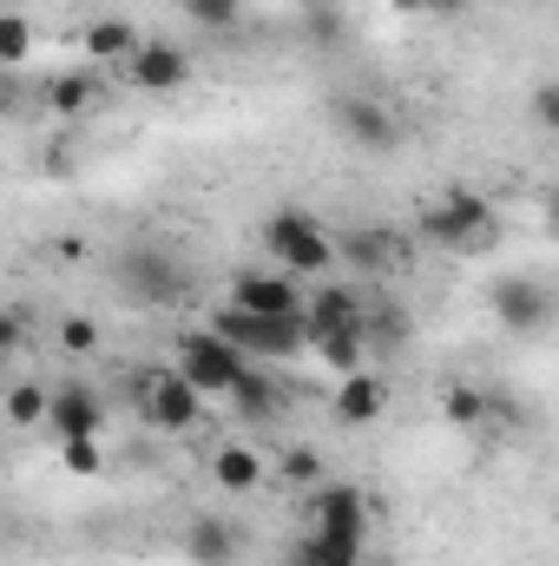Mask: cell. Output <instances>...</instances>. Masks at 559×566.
<instances>
[{
  "label": "cell",
  "mask_w": 559,
  "mask_h": 566,
  "mask_svg": "<svg viewBox=\"0 0 559 566\" xmlns=\"http://www.w3.org/2000/svg\"><path fill=\"white\" fill-rule=\"evenodd\" d=\"M126 80H133L139 93H178V86L191 80V53H184L178 40H139V46L126 53Z\"/></svg>",
  "instance_id": "cell-10"
},
{
  "label": "cell",
  "mask_w": 559,
  "mask_h": 566,
  "mask_svg": "<svg viewBox=\"0 0 559 566\" xmlns=\"http://www.w3.org/2000/svg\"><path fill=\"white\" fill-rule=\"evenodd\" d=\"M244 349H231L224 336H211V329H184L178 336V376L198 389V396H231V382L244 376Z\"/></svg>",
  "instance_id": "cell-3"
},
{
  "label": "cell",
  "mask_w": 559,
  "mask_h": 566,
  "mask_svg": "<svg viewBox=\"0 0 559 566\" xmlns=\"http://www.w3.org/2000/svg\"><path fill=\"white\" fill-rule=\"evenodd\" d=\"M441 416L454 428H481L487 416H494V396L487 389H474V382H454L447 396H441Z\"/></svg>",
  "instance_id": "cell-22"
},
{
  "label": "cell",
  "mask_w": 559,
  "mask_h": 566,
  "mask_svg": "<svg viewBox=\"0 0 559 566\" xmlns=\"http://www.w3.org/2000/svg\"><path fill=\"white\" fill-rule=\"evenodd\" d=\"M534 133H559V86L553 80L534 93Z\"/></svg>",
  "instance_id": "cell-29"
},
{
  "label": "cell",
  "mask_w": 559,
  "mask_h": 566,
  "mask_svg": "<svg viewBox=\"0 0 559 566\" xmlns=\"http://www.w3.org/2000/svg\"><path fill=\"white\" fill-rule=\"evenodd\" d=\"M494 316L507 323V336H540L553 316V296L540 277H500L494 283Z\"/></svg>",
  "instance_id": "cell-12"
},
{
  "label": "cell",
  "mask_w": 559,
  "mask_h": 566,
  "mask_svg": "<svg viewBox=\"0 0 559 566\" xmlns=\"http://www.w3.org/2000/svg\"><path fill=\"white\" fill-rule=\"evenodd\" d=\"M336 258H349L356 271H376V264L389 258V238H382V231H356V238H349V244H342Z\"/></svg>",
  "instance_id": "cell-26"
},
{
  "label": "cell",
  "mask_w": 559,
  "mask_h": 566,
  "mask_svg": "<svg viewBox=\"0 0 559 566\" xmlns=\"http://www.w3.org/2000/svg\"><path fill=\"white\" fill-rule=\"evenodd\" d=\"M20 343H27V323H20L13 310H0V356H13Z\"/></svg>",
  "instance_id": "cell-30"
},
{
  "label": "cell",
  "mask_w": 559,
  "mask_h": 566,
  "mask_svg": "<svg viewBox=\"0 0 559 566\" xmlns=\"http://www.w3.org/2000/svg\"><path fill=\"white\" fill-rule=\"evenodd\" d=\"M93 99H99V73H86V66H66V73L46 80V113L53 119H86Z\"/></svg>",
  "instance_id": "cell-16"
},
{
  "label": "cell",
  "mask_w": 559,
  "mask_h": 566,
  "mask_svg": "<svg viewBox=\"0 0 559 566\" xmlns=\"http://www.w3.org/2000/svg\"><path fill=\"white\" fill-rule=\"evenodd\" d=\"M474 0H428V13H467Z\"/></svg>",
  "instance_id": "cell-33"
},
{
  "label": "cell",
  "mask_w": 559,
  "mask_h": 566,
  "mask_svg": "<svg viewBox=\"0 0 559 566\" xmlns=\"http://www.w3.org/2000/svg\"><path fill=\"white\" fill-rule=\"evenodd\" d=\"M336 133L349 145H362V151H395V145H402V119H395L382 99L349 93V99H336Z\"/></svg>",
  "instance_id": "cell-11"
},
{
  "label": "cell",
  "mask_w": 559,
  "mask_h": 566,
  "mask_svg": "<svg viewBox=\"0 0 559 566\" xmlns=\"http://www.w3.org/2000/svg\"><path fill=\"white\" fill-rule=\"evenodd\" d=\"M133 46H139V20H126V13L86 20V66H126Z\"/></svg>",
  "instance_id": "cell-15"
},
{
  "label": "cell",
  "mask_w": 559,
  "mask_h": 566,
  "mask_svg": "<svg viewBox=\"0 0 559 566\" xmlns=\"http://www.w3.org/2000/svg\"><path fill=\"white\" fill-rule=\"evenodd\" d=\"M204 329H211V336H224L231 349H244L251 363H283V356L309 349V323H303V310H296V316H251V310L218 303Z\"/></svg>",
  "instance_id": "cell-1"
},
{
  "label": "cell",
  "mask_w": 559,
  "mask_h": 566,
  "mask_svg": "<svg viewBox=\"0 0 559 566\" xmlns=\"http://www.w3.org/2000/svg\"><path fill=\"white\" fill-rule=\"evenodd\" d=\"M283 566H362V547H336V541H323V534H296L289 554H283Z\"/></svg>",
  "instance_id": "cell-21"
},
{
  "label": "cell",
  "mask_w": 559,
  "mask_h": 566,
  "mask_svg": "<svg viewBox=\"0 0 559 566\" xmlns=\"http://www.w3.org/2000/svg\"><path fill=\"white\" fill-rule=\"evenodd\" d=\"M264 244H271L277 271H289L296 283H316V277L336 271V238H329L309 211H277V218L264 224Z\"/></svg>",
  "instance_id": "cell-2"
},
{
  "label": "cell",
  "mask_w": 559,
  "mask_h": 566,
  "mask_svg": "<svg viewBox=\"0 0 559 566\" xmlns=\"http://www.w3.org/2000/svg\"><path fill=\"white\" fill-rule=\"evenodd\" d=\"M323 468H316V454H289V481H316Z\"/></svg>",
  "instance_id": "cell-31"
},
{
  "label": "cell",
  "mask_w": 559,
  "mask_h": 566,
  "mask_svg": "<svg viewBox=\"0 0 559 566\" xmlns=\"http://www.w3.org/2000/svg\"><path fill=\"white\" fill-rule=\"evenodd\" d=\"M60 461H66V474L93 481V474L106 468V448H99V441H60Z\"/></svg>",
  "instance_id": "cell-27"
},
{
  "label": "cell",
  "mask_w": 559,
  "mask_h": 566,
  "mask_svg": "<svg viewBox=\"0 0 559 566\" xmlns=\"http://www.w3.org/2000/svg\"><path fill=\"white\" fill-rule=\"evenodd\" d=\"M139 409L158 434H191V428L204 422V396H198L178 369H145L139 376Z\"/></svg>",
  "instance_id": "cell-6"
},
{
  "label": "cell",
  "mask_w": 559,
  "mask_h": 566,
  "mask_svg": "<svg viewBox=\"0 0 559 566\" xmlns=\"http://www.w3.org/2000/svg\"><path fill=\"white\" fill-rule=\"evenodd\" d=\"M415 231L428 238V244H441V251H474V244H487V238H494V205L454 185V191L421 218Z\"/></svg>",
  "instance_id": "cell-4"
},
{
  "label": "cell",
  "mask_w": 559,
  "mask_h": 566,
  "mask_svg": "<svg viewBox=\"0 0 559 566\" xmlns=\"http://www.w3.org/2000/svg\"><path fill=\"white\" fill-rule=\"evenodd\" d=\"M309 534H323L336 547H369V494L349 481H323L309 494Z\"/></svg>",
  "instance_id": "cell-5"
},
{
  "label": "cell",
  "mask_w": 559,
  "mask_h": 566,
  "mask_svg": "<svg viewBox=\"0 0 559 566\" xmlns=\"http://www.w3.org/2000/svg\"><path fill=\"white\" fill-rule=\"evenodd\" d=\"M224 303L251 310V316H296L303 310V283L289 277V271H238Z\"/></svg>",
  "instance_id": "cell-9"
},
{
  "label": "cell",
  "mask_w": 559,
  "mask_h": 566,
  "mask_svg": "<svg viewBox=\"0 0 559 566\" xmlns=\"http://www.w3.org/2000/svg\"><path fill=\"white\" fill-rule=\"evenodd\" d=\"M309 33L316 40H336V13H309Z\"/></svg>",
  "instance_id": "cell-32"
},
{
  "label": "cell",
  "mask_w": 559,
  "mask_h": 566,
  "mask_svg": "<svg viewBox=\"0 0 559 566\" xmlns=\"http://www.w3.org/2000/svg\"><path fill=\"white\" fill-rule=\"evenodd\" d=\"M362 343H369V329H329V336H309V349L323 356L329 376H356V369H362Z\"/></svg>",
  "instance_id": "cell-20"
},
{
  "label": "cell",
  "mask_w": 559,
  "mask_h": 566,
  "mask_svg": "<svg viewBox=\"0 0 559 566\" xmlns=\"http://www.w3.org/2000/svg\"><path fill=\"white\" fill-rule=\"evenodd\" d=\"M27 60H33V20L13 13V7H0V73H13Z\"/></svg>",
  "instance_id": "cell-23"
},
{
  "label": "cell",
  "mask_w": 559,
  "mask_h": 566,
  "mask_svg": "<svg viewBox=\"0 0 559 566\" xmlns=\"http://www.w3.org/2000/svg\"><path fill=\"white\" fill-rule=\"evenodd\" d=\"M93 343H99L93 316H66V323H60V349H66V356H93Z\"/></svg>",
  "instance_id": "cell-28"
},
{
  "label": "cell",
  "mask_w": 559,
  "mask_h": 566,
  "mask_svg": "<svg viewBox=\"0 0 559 566\" xmlns=\"http://www.w3.org/2000/svg\"><path fill=\"white\" fill-rule=\"evenodd\" d=\"M395 13H428V0H389Z\"/></svg>",
  "instance_id": "cell-34"
},
{
  "label": "cell",
  "mask_w": 559,
  "mask_h": 566,
  "mask_svg": "<svg viewBox=\"0 0 559 566\" xmlns=\"http://www.w3.org/2000/svg\"><path fill=\"white\" fill-rule=\"evenodd\" d=\"M178 7H184V20L204 27V33H231V27L244 20V0H178Z\"/></svg>",
  "instance_id": "cell-24"
},
{
  "label": "cell",
  "mask_w": 559,
  "mask_h": 566,
  "mask_svg": "<svg viewBox=\"0 0 559 566\" xmlns=\"http://www.w3.org/2000/svg\"><path fill=\"white\" fill-rule=\"evenodd\" d=\"M7 422H13V428H40V422H46V389H40V382L7 389Z\"/></svg>",
  "instance_id": "cell-25"
},
{
  "label": "cell",
  "mask_w": 559,
  "mask_h": 566,
  "mask_svg": "<svg viewBox=\"0 0 559 566\" xmlns=\"http://www.w3.org/2000/svg\"><path fill=\"white\" fill-rule=\"evenodd\" d=\"M184 554H191V566H238L244 560V534L224 514H198L184 527Z\"/></svg>",
  "instance_id": "cell-14"
},
{
  "label": "cell",
  "mask_w": 559,
  "mask_h": 566,
  "mask_svg": "<svg viewBox=\"0 0 559 566\" xmlns=\"http://www.w3.org/2000/svg\"><path fill=\"white\" fill-rule=\"evenodd\" d=\"M303 323H309V336H329V329H369L356 283H316V290H303Z\"/></svg>",
  "instance_id": "cell-13"
},
{
  "label": "cell",
  "mask_w": 559,
  "mask_h": 566,
  "mask_svg": "<svg viewBox=\"0 0 559 566\" xmlns=\"http://www.w3.org/2000/svg\"><path fill=\"white\" fill-rule=\"evenodd\" d=\"M211 481H218L224 494H257V488H264L257 448H251V441H224V448L211 454Z\"/></svg>",
  "instance_id": "cell-17"
},
{
  "label": "cell",
  "mask_w": 559,
  "mask_h": 566,
  "mask_svg": "<svg viewBox=\"0 0 559 566\" xmlns=\"http://www.w3.org/2000/svg\"><path fill=\"white\" fill-rule=\"evenodd\" d=\"M119 277H126V296H139V303H178L184 296V264L158 244H133Z\"/></svg>",
  "instance_id": "cell-8"
},
{
  "label": "cell",
  "mask_w": 559,
  "mask_h": 566,
  "mask_svg": "<svg viewBox=\"0 0 559 566\" xmlns=\"http://www.w3.org/2000/svg\"><path fill=\"white\" fill-rule=\"evenodd\" d=\"M244 422H264V416H277V382L257 369V363H244V376L231 382V396H224Z\"/></svg>",
  "instance_id": "cell-19"
},
{
  "label": "cell",
  "mask_w": 559,
  "mask_h": 566,
  "mask_svg": "<svg viewBox=\"0 0 559 566\" xmlns=\"http://www.w3.org/2000/svg\"><path fill=\"white\" fill-rule=\"evenodd\" d=\"M382 416V376H369V369H356V376H342V389H336V422L362 428Z\"/></svg>",
  "instance_id": "cell-18"
},
{
  "label": "cell",
  "mask_w": 559,
  "mask_h": 566,
  "mask_svg": "<svg viewBox=\"0 0 559 566\" xmlns=\"http://www.w3.org/2000/svg\"><path fill=\"white\" fill-rule=\"evenodd\" d=\"M60 441H99V428H106V402H99V389H86V382H53L46 389V422Z\"/></svg>",
  "instance_id": "cell-7"
}]
</instances>
